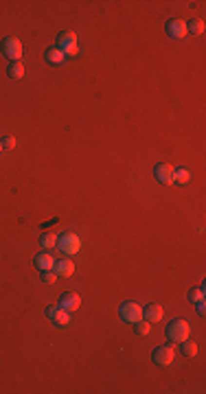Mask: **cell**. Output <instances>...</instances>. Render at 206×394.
<instances>
[{
  "label": "cell",
  "mask_w": 206,
  "mask_h": 394,
  "mask_svg": "<svg viewBox=\"0 0 206 394\" xmlns=\"http://www.w3.org/2000/svg\"><path fill=\"white\" fill-rule=\"evenodd\" d=\"M188 335H191V326H188L187 320L175 318V320H171V322L167 324V337H169L173 344H180V341H184Z\"/></svg>",
  "instance_id": "cell-1"
},
{
  "label": "cell",
  "mask_w": 206,
  "mask_h": 394,
  "mask_svg": "<svg viewBox=\"0 0 206 394\" xmlns=\"http://www.w3.org/2000/svg\"><path fill=\"white\" fill-rule=\"evenodd\" d=\"M57 48H59L61 53H64L66 57H75L79 53V44H77V35L73 33V31H61L59 35H57Z\"/></svg>",
  "instance_id": "cell-2"
},
{
  "label": "cell",
  "mask_w": 206,
  "mask_h": 394,
  "mask_svg": "<svg viewBox=\"0 0 206 394\" xmlns=\"http://www.w3.org/2000/svg\"><path fill=\"white\" fill-rule=\"evenodd\" d=\"M57 248H59L66 256H73V254H77L79 250H81V239H79L75 232H61V234L57 236Z\"/></svg>",
  "instance_id": "cell-3"
},
{
  "label": "cell",
  "mask_w": 206,
  "mask_h": 394,
  "mask_svg": "<svg viewBox=\"0 0 206 394\" xmlns=\"http://www.w3.org/2000/svg\"><path fill=\"white\" fill-rule=\"evenodd\" d=\"M118 313H121L123 322H127V324H134V322H138V320L143 318V309H140V304L138 302H134V300L123 302V304L118 306Z\"/></svg>",
  "instance_id": "cell-4"
},
{
  "label": "cell",
  "mask_w": 206,
  "mask_h": 394,
  "mask_svg": "<svg viewBox=\"0 0 206 394\" xmlns=\"http://www.w3.org/2000/svg\"><path fill=\"white\" fill-rule=\"evenodd\" d=\"M151 359L156 366H169L175 359V348L173 346H158V348H153Z\"/></svg>",
  "instance_id": "cell-5"
},
{
  "label": "cell",
  "mask_w": 206,
  "mask_h": 394,
  "mask_svg": "<svg viewBox=\"0 0 206 394\" xmlns=\"http://www.w3.org/2000/svg\"><path fill=\"white\" fill-rule=\"evenodd\" d=\"M2 53H4V57H9L11 61H20V57H22V42L18 37H4L2 39Z\"/></svg>",
  "instance_id": "cell-6"
},
{
  "label": "cell",
  "mask_w": 206,
  "mask_h": 394,
  "mask_svg": "<svg viewBox=\"0 0 206 394\" xmlns=\"http://www.w3.org/2000/svg\"><path fill=\"white\" fill-rule=\"evenodd\" d=\"M46 315L55 326H68L70 324V313L66 309H61L59 304H51L46 306Z\"/></svg>",
  "instance_id": "cell-7"
},
{
  "label": "cell",
  "mask_w": 206,
  "mask_h": 394,
  "mask_svg": "<svg viewBox=\"0 0 206 394\" xmlns=\"http://www.w3.org/2000/svg\"><path fill=\"white\" fill-rule=\"evenodd\" d=\"M173 166L169 164V162H158L156 166H153V175H156V179L162 184V186H169V184H173Z\"/></svg>",
  "instance_id": "cell-8"
},
{
  "label": "cell",
  "mask_w": 206,
  "mask_h": 394,
  "mask_svg": "<svg viewBox=\"0 0 206 394\" xmlns=\"http://www.w3.org/2000/svg\"><path fill=\"white\" fill-rule=\"evenodd\" d=\"M165 29H167V35H169V37H173V39H182V37H187V35H188L187 22L180 20V18H173V20H169Z\"/></svg>",
  "instance_id": "cell-9"
},
{
  "label": "cell",
  "mask_w": 206,
  "mask_h": 394,
  "mask_svg": "<svg viewBox=\"0 0 206 394\" xmlns=\"http://www.w3.org/2000/svg\"><path fill=\"white\" fill-rule=\"evenodd\" d=\"M59 306L61 309H66L68 313H73V311H77L79 306H81V296H79L77 291H66L59 296Z\"/></svg>",
  "instance_id": "cell-10"
},
{
  "label": "cell",
  "mask_w": 206,
  "mask_h": 394,
  "mask_svg": "<svg viewBox=\"0 0 206 394\" xmlns=\"http://www.w3.org/2000/svg\"><path fill=\"white\" fill-rule=\"evenodd\" d=\"M53 271H55L57 276H61V278H70V276L75 274V263L70 261V258H59V261H55Z\"/></svg>",
  "instance_id": "cell-11"
},
{
  "label": "cell",
  "mask_w": 206,
  "mask_h": 394,
  "mask_svg": "<svg viewBox=\"0 0 206 394\" xmlns=\"http://www.w3.org/2000/svg\"><path fill=\"white\" fill-rule=\"evenodd\" d=\"M162 315H165V311H162V306L156 304V302H151V304H147V306L143 309V320H147L149 324L160 322Z\"/></svg>",
  "instance_id": "cell-12"
},
{
  "label": "cell",
  "mask_w": 206,
  "mask_h": 394,
  "mask_svg": "<svg viewBox=\"0 0 206 394\" xmlns=\"http://www.w3.org/2000/svg\"><path fill=\"white\" fill-rule=\"evenodd\" d=\"M35 267H37L39 271L53 269V267H55V258H53L48 252H39L37 256H35Z\"/></svg>",
  "instance_id": "cell-13"
},
{
  "label": "cell",
  "mask_w": 206,
  "mask_h": 394,
  "mask_svg": "<svg viewBox=\"0 0 206 394\" xmlns=\"http://www.w3.org/2000/svg\"><path fill=\"white\" fill-rule=\"evenodd\" d=\"M44 57H46V61L48 64H53V66H59V64H64V59H66V55L59 51L57 46H51L46 53H44Z\"/></svg>",
  "instance_id": "cell-14"
},
{
  "label": "cell",
  "mask_w": 206,
  "mask_h": 394,
  "mask_svg": "<svg viewBox=\"0 0 206 394\" xmlns=\"http://www.w3.org/2000/svg\"><path fill=\"white\" fill-rule=\"evenodd\" d=\"M180 353H182L184 357H195L197 355V344L187 337L184 341H180Z\"/></svg>",
  "instance_id": "cell-15"
},
{
  "label": "cell",
  "mask_w": 206,
  "mask_h": 394,
  "mask_svg": "<svg viewBox=\"0 0 206 394\" xmlns=\"http://www.w3.org/2000/svg\"><path fill=\"white\" fill-rule=\"evenodd\" d=\"M7 74L11 79H22L24 77V64H22V61H11L9 68H7Z\"/></svg>",
  "instance_id": "cell-16"
},
{
  "label": "cell",
  "mask_w": 206,
  "mask_h": 394,
  "mask_svg": "<svg viewBox=\"0 0 206 394\" xmlns=\"http://www.w3.org/2000/svg\"><path fill=\"white\" fill-rule=\"evenodd\" d=\"M173 182L175 184H182V186H184V184H188V182H191V171L184 169V166L175 169L173 171Z\"/></svg>",
  "instance_id": "cell-17"
},
{
  "label": "cell",
  "mask_w": 206,
  "mask_h": 394,
  "mask_svg": "<svg viewBox=\"0 0 206 394\" xmlns=\"http://www.w3.org/2000/svg\"><path fill=\"white\" fill-rule=\"evenodd\" d=\"M187 31L193 35H202L204 33V20L202 18H193V20L187 22Z\"/></svg>",
  "instance_id": "cell-18"
},
{
  "label": "cell",
  "mask_w": 206,
  "mask_h": 394,
  "mask_svg": "<svg viewBox=\"0 0 206 394\" xmlns=\"http://www.w3.org/2000/svg\"><path fill=\"white\" fill-rule=\"evenodd\" d=\"M39 245L46 248V250L57 248V234L55 232H42V236H39Z\"/></svg>",
  "instance_id": "cell-19"
},
{
  "label": "cell",
  "mask_w": 206,
  "mask_h": 394,
  "mask_svg": "<svg viewBox=\"0 0 206 394\" xmlns=\"http://www.w3.org/2000/svg\"><path fill=\"white\" fill-rule=\"evenodd\" d=\"M149 331H151V324H149L147 320L140 318L138 322H134V333H136V335L145 337V335H149Z\"/></svg>",
  "instance_id": "cell-20"
},
{
  "label": "cell",
  "mask_w": 206,
  "mask_h": 394,
  "mask_svg": "<svg viewBox=\"0 0 206 394\" xmlns=\"http://www.w3.org/2000/svg\"><path fill=\"white\" fill-rule=\"evenodd\" d=\"M204 296H206V289L204 287H195V289H191V291H188V300H191V302L204 300Z\"/></svg>",
  "instance_id": "cell-21"
},
{
  "label": "cell",
  "mask_w": 206,
  "mask_h": 394,
  "mask_svg": "<svg viewBox=\"0 0 206 394\" xmlns=\"http://www.w3.org/2000/svg\"><path fill=\"white\" fill-rule=\"evenodd\" d=\"M42 280L51 285V283H55V280H57V274L53 269H46V271H42Z\"/></svg>",
  "instance_id": "cell-22"
},
{
  "label": "cell",
  "mask_w": 206,
  "mask_h": 394,
  "mask_svg": "<svg viewBox=\"0 0 206 394\" xmlns=\"http://www.w3.org/2000/svg\"><path fill=\"white\" fill-rule=\"evenodd\" d=\"M0 143H2V149H13L16 147V138H13V136H4Z\"/></svg>",
  "instance_id": "cell-23"
},
{
  "label": "cell",
  "mask_w": 206,
  "mask_h": 394,
  "mask_svg": "<svg viewBox=\"0 0 206 394\" xmlns=\"http://www.w3.org/2000/svg\"><path fill=\"white\" fill-rule=\"evenodd\" d=\"M195 309H197V313H200V315H206V304H204V300L195 302Z\"/></svg>",
  "instance_id": "cell-24"
},
{
  "label": "cell",
  "mask_w": 206,
  "mask_h": 394,
  "mask_svg": "<svg viewBox=\"0 0 206 394\" xmlns=\"http://www.w3.org/2000/svg\"><path fill=\"white\" fill-rule=\"evenodd\" d=\"M0 151H2V143H0Z\"/></svg>",
  "instance_id": "cell-25"
}]
</instances>
